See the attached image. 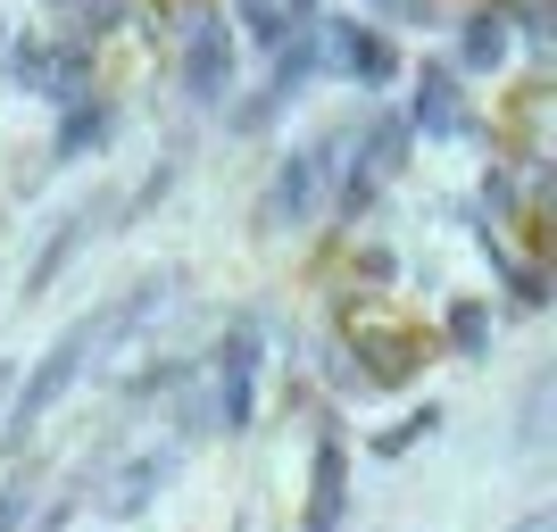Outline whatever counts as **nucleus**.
<instances>
[{"instance_id":"1","label":"nucleus","mask_w":557,"mask_h":532,"mask_svg":"<svg viewBox=\"0 0 557 532\" xmlns=\"http://www.w3.org/2000/svg\"><path fill=\"white\" fill-rule=\"evenodd\" d=\"M258 367H267V333L258 324H233L216 342V383H209V408H216V433H242L258 417Z\"/></svg>"},{"instance_id":"2","label":"nucleus","mask_w":557,"mask_h":532,"mask_svg":"<svg viewBox=\"0 0 557 532\" xmlns=\"http://www.w3.org/2000/svg\"><path fill=\"white\" fill-rule=\"evenodd\" d=\"M349 524V449H342V424L317 433V483H308V516L300 532H342Z\"/></svg>"},{"instance_id":"3","label":"nucleus","mask_w":557,"mask_h":532,"mask_svg":"<svg viewBox=\"0 0 557 532\" xmlns=\"http://www.w3.org/2000/svg\"><path fill=\"white\" fill-rule=\"evenodd\" d=\"M175 466H184V449H175V441H159V449L125 458V474H116V483L100 491V508H109L116 524H125V516H141V508H150V499H159L166 483H175Z\"/></svg>"},{"instance_id":"4","label":"nucleus","mask_w":557,"mask_h":532,"mask_svg":"<svg viewBox=\"0 0 557 532\" xmlns=\"http://www.w3.org/2000/svg\"><path fill=\"white\" fill-rule=\"evenodd\" d=\"M449 349H458V358H483V349H491V308L483 300L449 308Z\"/></svg>"},{"instance_id":"5","label":"nucleus","mask_w":557,"mask_h":532,"mask_svg":"<svg viewBox=\"0 0 557 532\" xmlns=\"http://www.w3.org/2000/svg\"><path fill=\"white\" fill-rule=\"evenodd\" d=\"M433 424H442V408H417V417H408V424H383V433H374L367 449H374V458H383V466H392V458H408V449H417V441L433 433Z\"/></svg>"},{"instance_id":"6","label":"nucleus","mask_w":557,"mask_h":532,"mask_svg":"<svg viewBox=\"0 0 557 532\" xmlns=\"http://www.w3.org/2000/svg\"><path fill=\"white\" fill-rule=\"evenodd\" d=\"M25 516H34V466H9L0 474V532H25Z\"/></svg>"},{"instance_id":"7","label":"nucleus","mask_w":557,"mask_h":532,"mask_svg":"<svg viewBox=\"0 0 557 532\" xmlns=\"http://www.w3.org/2000/svg\"><path fill=\"white\" fill-rule=\"evenodd\" d=\"M9 392H17V367H9V358H0V408H9Z\"/></svg>"},{"instance_id":"8","label":"nucleus","mask_w":557,"mask_h":532,"mask_svg":"<svg viewBox=\"0 0 557 532\" xmlns=\"http://www.w3.org/2000/svg\"><path fill=\"white\" fill-rule=\"evenodd\" d=\"M516 532H549V516H541V508H533V516H524V524H516Z\"/></svg>"}]
</instances>
